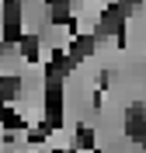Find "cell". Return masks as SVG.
Segmentation results:
<instances>
[{"mask_svg":"<svg viewBox=\"0 0 146 153\" xmlns=\"http://www.w3.org/2000/svg\"><path fill=\"white\" fill-rule=\"evenodd\" d=\"M18 59L24 63V66H42V63L49 59L45 42H42V35H39V31H28V35L18 42Z\"/></svg>","mask_w":146,"mask_h":153,"instance_id":"6da1fadb","label":"cell"},{"mask_svg":"<svg viewBox=\"0 0 146 153\" xmlns=\"http://www.w3.org/2000/svg\"><path fill=\"white\" fill-rule=\"evenodd\" d=\"M94 143H97V139H94V132H90L87 125H84V129H77V146H80V150H90Z\"/></svg>","mask_w":146,"mask_h":153,"instance_id":"7a4b0ae2","label":"cell"}]
</instances>
